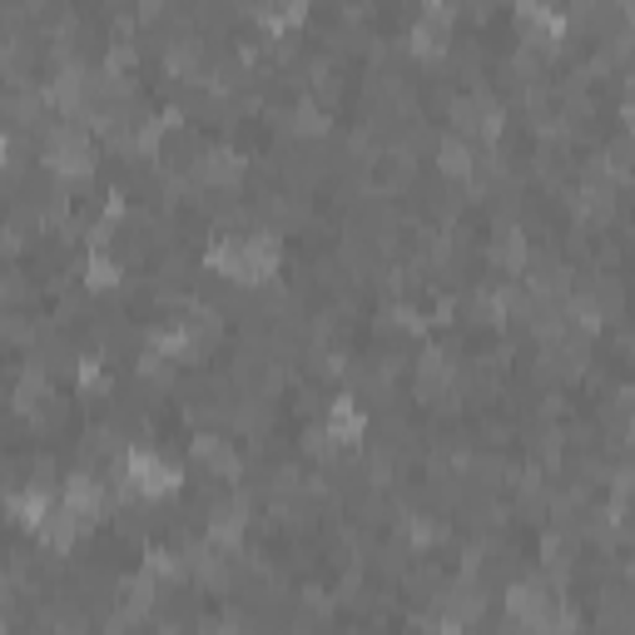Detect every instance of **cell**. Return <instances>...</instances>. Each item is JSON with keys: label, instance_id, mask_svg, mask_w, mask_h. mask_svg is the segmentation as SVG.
<instances>
[{"label": "cell", "instance_id": "cell-1", "mask_svg": "<svg viewBox=\"0 0 635 635\" xmlns=\"http://www.w3.org/2000/svg\"><path fill=\"white\" fill-rule=\"evenodd\" d=\"M115 476L129 486L134 496H169V492H179V466L169 462V456H159V452H149V446H125V456L115 462Z\"/></svg>", "mask_w": 635, "mask_h": 635}, {"label": "cell", "instance_id": "cell-2", "mask_svg": "<svg viewBox=\"0 0 635 635\" xmlns=\"http://www.w3.org/2000/svg\"><path fill=\"white\" fill-rule=\"evenodd\" d=\"M6 512L15 516L25 531H40V526H45V516L55 512V502H50V486L45 482H30V486H20V492H10L6 496Z\"/></svg>", "mask_w": 635, "mask_h": 635}, {"label": "cell", "instance_id": "cell-3", "mask_svg": "<svg viewBox=\"0 0 635 635\" xmlns=\"http://www.w3.org/2000/svg\"><path fill=\"white\" fill-rule=\"evenodd\" d=\"M323 437L333 446L363 442V407H357L353 397H333V402H327V417H323Z\"/></svg>", "mask_w": 635, "mask_h": 635}, {"label": "cell", "instance_id": "cell-4", "mask_svg": "<svg viewBox=\"0 0 635 635\" xmlns=\"http://www.w3.org/2000/svg\"><path fill=\"white\" fill-rule=\"evenodd\" d=\"M446 45H452V20L446 15H422L407 30V50H412L417 60H442Z\"/></svg>", "mask_w": 635, "mask_h": 635}, {"label": "cell", "instance_id": "cell-5", "mask_svg": "<svg viewBox=\"0 0 635 635\" xmlns=\"http://www.w3.org/2000/svg\"><path fill=\"white\" fill-rule=\"evenodd\" d=\"M194 179H198V189H238L244 159H238L234 149H208V154L194 164Z\"/></svg>", "mask_w": 635, "mask_h": 635}, {"label": "cell", "instance_id": "cell-6", "mask_svg": "<svg viewBox=\"0 0 635 635\" xmlns=\"http://www.w3.org/2000/svg\"><path fill=\"white\" fill-rule=\"evenodd\" d=\"M194 462L204 466L208 476H224V482H234V476H238V452L228 446V437H218V432H198L194 437Z\"/></svg>", "mask_w": 635, "mask_h": 635}, {"label": "cell", "instance_id": "cell-7", "mask_svg": "<svg viewBox=\"0 0 635 635\" xmlns=\"http://www.w3.org/2000/svg\"><path fill=\"white\" fill-rule=\"evenodd\" d=\"M60 506L79 512L85 521H99V512H105V492H99V482L89 472H69L65 476V492H60Z\"/></svg>", "mask_w": 635, "mask_h": 635}, {"label": "cell", "instance_id": "cell-8", "mask_svg": "<svg viewBox=\"0 0 635 635\" xmlns=\"http://www.w3.org/2000/svg\"><path fill=\"white\" fill-rule=\"evenodd\" d=\"M85 516L79 512H69V506H55V512L45 516V526H40V541L50 546V551H69V546L85 536Z\"/></svg>", "mask_w": 635, "mask_h": 635}, {"label": "cell", "instance_id": "cell-9", "mask_svg": "<svg viewBox=\"0 0 635 635\" xmlns=\"http://www.w3.org/2000/svg\"><path fill=\"white\" fill-rule=\"evenodd\" d=\"M437 169H442L446 179H456V184H466V179L476 174V149L466 144L462 134H446L442 144H437Z\"/></svg>", "mask_w": 635, "mask_h": 635}, {"label": "cell", "instance_id": "cell-10", "mask_svg": "<svg viewBox=\"0 0 635 635\" xmlns=\"http://www.w3.org/2000/svg\"><path fill=\"white\" fill-rule=\"evenodd\" d=\"M492 263L502 268V273H521V268H526V234H521L516 224H502V228H496Z\"/></svg>", "mask_w": 635, "mask_h": 635}, {"label": "cell", "instance_id": "cell-11", "mask_svg": "<svg viewBox=\"0 0 635 635\" xmlns=\"http://www.w3.org/2000/svg\"><path fill=\"white\" fill-rule=\"evenodd\" d=\"M119 278H125V268H119L115 258L105 254V248H89V258H85V283L95 288V293H109V288H119Z\"/></svg>", "mask_w": 635, "mask_h": 635}]
</instances>
